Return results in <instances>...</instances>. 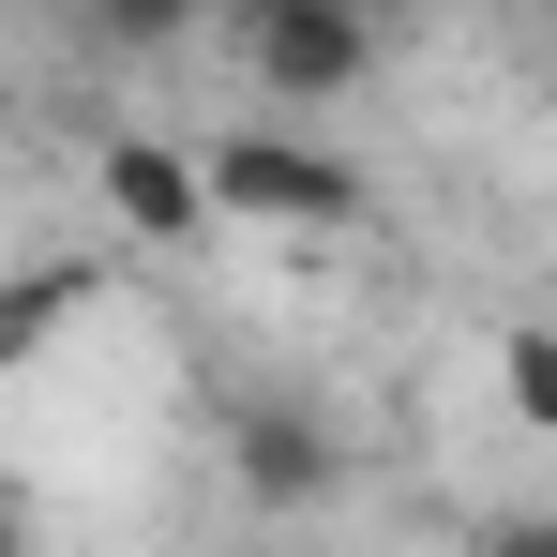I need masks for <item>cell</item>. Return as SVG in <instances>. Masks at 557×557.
Masks as SVG:
<instances>
[{"label":"cell","mask_w":557,"mask_h":557,"mask_svg":"<svg viewBox=\"0 0 557 557\" xmlns=\"http://www.w3.org/2000/svg\"><path fill=\"white\" fill-rule=\"evenodd\" d=\"M196 182H211V226H301V242H362V226H376V182L347 166V151L286 136V121L211 136V151H196Z\"/></svg>","instance_id":"cell-1"},{"label":"cell","mask_w":557,"mask_h":557,"mask_svg":"<svg viewBox=\"0 0 557 557\" xmlns=\"http://www.w3.org/2000/svg\"><path fill=\"white\" fill-rule=\"evenodd\" d=\"M226 61L257 76V106L317 121V106H347L376 61H392V30L347 15V0H242V15H226Z\"/></svg>","instance_id":"cell-2"},{"label":"cell","mask_w":557,"mask_h":557,"mask_svg":"<svg viewBox=\"0 0 557 557\" xmlns=\"http://www.w3.org/2000/svg\"><path fill=\"white\" fill-rule=\"evenodd\" d=\"M211 437H226V482H242L257 512H317V497L347 482L332 422H317L301 392H226V407H211Z\"/></svg>","instance_id":"cell-3"},{"label":"cell","mask_w":557,"mask_h":557,"mask_svg":"<svg viewBox=\"0 0 557 557\" xmlns=\"http://www.w3.org/2000/svg\"><path fill=\"white\" fill-rule=\"evenodd\" d=\"M91 196L121 242H151V257H182V242H211V182H196V151H166L151 121H106L91 151Z\"/></svg>","instance_id":"cell-4"},{"label":"cell","mask_w":557,"mask_h":557,"mask_svg":"<svg viewBox=\"0 0 557 557\" xmlns=\"http://www.w3.org/2000/svg\"><path fill=\"white\" fill-rule=\"evenodd\" d=\"M497 392H512V422L557 453V317H528V332H497Z\"/></svg>","instance_id":"cell-5"},{"label":"cell","mask_w":557,"mask_h":557,"mask_svg":"<svg viewBox=\"0 0 557 557\" xmlns=\"http://www.w3.org/2000/svg\"><path fill=\"white\" fill-rule=\"evenodd\" d=\"M46 317H76V272H30V286H0V362L46 332Z\"/></svg>","instance_id":"cell-6"},{"label":"cell","mask_w":557,"mask_h":557,"mask_svg":"<svg viewBox=\"0 0 557 557\" xmlns=\"http://www.w3.org/2000/svg\"><path fill=\"white\" fill-rule=\"evenodd\" d=\"M0 557H30V512H15V497H0Z\"/></svg>","instance_id":"cell-7"},{"label":"cell","mask_w":557,"mask_h":557,"mask_svg":"<svg viewBox=\"0 0 557 557\" xmlns=\"http://www.w3.org/2000/svg\"><path fill=\"white\" fill-rule=\"evenodd\" d=\"M497 557H557V543H543V528H512V543H497Z\"/></svg>","instance_id":"cell-8"}]
</instances>
